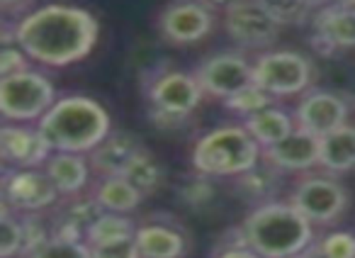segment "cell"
<instances>
[{"label":"cell","instance_id":"obj_16","mask_svg":"<svg viewBox=\"0 0 355 258\" xmlns=\"http://www.w3.org/2000/svg\"><path fill=\"white\" fill-rule=\"evenodd\" d=\"M314 42L321 54H334L336 49L355 46V10L353 8L324 6L314 15Z\"/></svg>","mask_w":355,"mask_h":258},{"label":"cell","instance_id":"obj_31","mask_svg":"<svg viewBox=\"0 0 355 258\" xmlns=\"http://www.w3.org/2000/svg\"><path fill=\"white\" fill-rule=\"evenodd\" d=\"M22 217V227H25V243H22V253L20 256L30 258L32 253L37 251L40 246H44L46 241L51 239V234L44 229V224L35 217V214H20Z\"/></svg>","mask_w":355,"mask_h":258},{"label":"cell","instance_id":"obj_8","mask_svg":"<svg viewBox=\"0 0 355 258\" xmlns=\"http://www.w3.org/2000/svg\"><path fill=\"white\" fill-rule=\"evenodd\" d=\"M290 203L311 224H331L348 207V190L334 178L311 175V178H304L297 183Z\"/></svg>","mask_w":355,"mask_h":258},{"label":"cell","instance_id":"obj_15","mask_svg":"<svg viewBox=\"0 0 355 258\" xmlns=\"http://www.w3.org/2000/svg\"><path fill=\"white\" fill-rule=\"evenodd\" d=\"M321 159V137L297 127L280 144L263 149V161L277 171H306L319 166Z\"/></svg>","mask_w":355,"mask_h":258},{"label":"cell","instance_id":"obj_7","mask_svg":"<svg viewBox=\"0 0 355 258\" xmlns=\"http://www.w3.org/2000/svg\"><path fill=\"white\" fill-rule=\"evenodd\" d=\"M224 32L246 49H266L277 40L280 25L268 15L261 0H234L224 10Z\"/></svg>","mask_w":355,"mask_h":258},{"label":"cell","instance_id":"obj_36","mask_svg":"<svg viewBox=\"0 0 355 258\" xmlns=\"http://www.w3.org/2000/svg\"><path fill=\"white\" fill-rule=\"evenodd\" d=\"M202 3L209 8V10H212V8H224V10H227V8L232 6L234 0H202Z\"/></svg>","mask_w":355,"mask_h":258},{"label":"cell","instance_id":"obj_11","mask_svg":"<svg viewBox=\"0 0 355 258\" xmlns=\"http://www.w3.org/2000/svg\"><path fill=\"white\" fill-rule=\"evenodd\" d=\"M205 90L198 83V78L183 71H168L161 74L148 88V100H151L153 112L168 114L173 119L188 117L202 100Z\"/></svg>","mask_w":355,"mask_h":258},{"label":"cell","instance_id":"obj_14","mask_svg":"<svg viewBox=\"0 0 355 258\" xmlns=\"http://www.w3.org/2000/svg\"><path fill=\"white\" fill-rule=\"evenodd\" d=\"M295 122L311 135L326 137L334 129L348 124V103L329 90H309L297 105Z\"/></svg>","mask_w":355,"mask_h":258},{"label":"cell","instance_id":"obj_40","mask_svg":"<svg viewBox=\"0 0 355 258\" xmlns=\"http://www.w3.org/2000/svg\"><path fill=\"white\" fill-rule=\"evenodd\" d=\"M17 3H22V0H0V6L6 8V10H8V8H12V6H17Z\"/></svg>","mask_w":355,"mask_h":258},{"label":"cell","instance_id":"obj_28","mask_svg":"<svg viewBox=\"0 0 355 258\" xmlns=\"http://www.w3.org/2000/svg\"><path fill=\"white\" fill-rule=\"evenodd\" d=\"M30 258H93V248L88 246V241L51 237L49 241L37 248Z\"/></svg>","mask_w":355,"mask_h":258},{"label":"cell","instance_id":"obj_17","mask_svg":"<svg viewBox=\"0 0 355 258\" xmlns=\"http://www.w3.org/2000/svg\"><path fill=\"white\" fill-rule=\"evenodd\" d=\"M144 151L141 141L127 132H110L98 146L88 154V161L100 175H122L127 166Z\"/></svg>","mask_w":355,"mask_h":258},{"label":"cell","instance_id":"obj_5","mask_svg":"<svg viewBox=\"0 0 355 258\" xmlns=\"http://www.w3.org/2000/svg\"><path fill=\"white\" fill-rule=\"evenodd\" d=\"M56 103L54 83L44 74L20 71L0 78V114L6 122L42 119Z\"/></svg>","mask_w":355,"mask_h":258},{"label":"cell","instance_id":"obj_18","mask_svg":"<svg viewBox=\"0 0 355 258\" xmlns=\"http://www.w3.org/2000/svg\"><path fill=\"white\" fill-rule=\"evenodd\" d=\"M59 195L71 198L78 195L85 188L90 175V161L85 154H73V151H51L46 164L42 166Z\"/></svg>","mask_w":355,"mask_h":258},{"label":"cell","instance_id":"obj_24","mask_svg":"<svg viewBox=\"0 0 355 258\" xmlns=\"http://www.w3.org/2000/svg\"><path fill=\"white\" fill-rule=\"evenodd\" d=\"M261 6L280 27H302L316 15L306 0H261Z\"/></svg>","mask_w":355,"mask_h":258},{"label":"cell","instance_id":"obj_3","mask_svg":"<svg viewBox=\"0 0 355 258\" xmlns=\"http://www.w3.org/2000/svg\"><path fill=\"white\" fill-rule=\"evenodd\" d=\"M110 114L88 95H69L40 119V132L54 151H73L88 156L112 132Z\"/></svg>","mask_w":355,"mask_h":258},{"label":"cell","instance_id":"obj_37","mask_svg":"<svg viewBox=\"0 0 355 258\" xmlns=\"http://www.w3.org/2000/svg\"><path fill=\"white\" fill-rule=\"evenodd\" d=\"M326 6H336V8H355V0H329Z\"/></svg>","mask_w":355,"mask_h":258},{"label":"cell","instance_id":"obj_2","mask_svg":"<svg viewBox=\"0 0 355 258\" xmlns=\"http://www.w3.org/2000/svg\"><path fill=\"white\" fill-rule=\"evenodd\" d=\"M311 227L314 224L292 203L268 200L246 214L241 234L246 239V246H251L263 258H290L311 246L314 241Z\"/></svg>","mask_w":355,"mask_h":258},{"label":"cell","instance_id":"obj_20","mask_svg":"<svg viewBox=\"0 0 355 258\" xmlns=\"http://www.w3.org/2000/svg\"><path fill=\"white\" fill-rule=\"evenodd\" d=\"M134 239L141 258H183L185 253L183 234L163 224H144Z\"/></svg>","mask_w":355,"mask_h":258},{"label":"cell","instance_id":"obj_41","mask_svg":"<svg viewBox=\"0 0 355 258\" xmlns=\"http://www.w3.org/2000/svg\"><path fill=\"white\" fill-rule=\"evenodd\" d=\"M353 10H355V8H353Z\"/></svg>","mask_w":355,"mask_h":258},{"label":"cell","instance_id":"obj_29","mask_svg":"<svg viewBox=\"0 0 355 258\" xmlns=\"http://www.w3.org/2000/svg\"><path fill=\"white\" fill-rule=\"evenodd\" d=\"M314 248L321 258H355V237L350 232H331Z\"/></svg>","mask_w":355,"mask_h":258},{"label":"cell","instance_id":"obj_38","mask_svg":"<svg viewBox=\"0 0 355 258\" xmlns=\"http://www.w3.org/2000/svg\"><path fill=\"white\" fill-rule=\"evenodd\" d=\"M290 258H321L319 253H316V248L314 246H309L306 251H302V253H297V256H290Z\"/></svg>","mask_w":355,"mask_h":258},{"label":"cell","instance_id":"obj_35","mask_svg":"<svg viewBox=\"0 0 355 258\" xmlns=\"http://www.w3.org/2000/svg\"><path fill=\"white\" fill-rule=\"evenodd\" d=\"M217 258H263L261 253H256L251 246L241 243V246H227Z\"/></svg>","mask_w":355,"mask_h":258},{"label":"cell","instance_id":"obj_22","mask_svg":"<svg viewBox=\"0 0 355 258\" xmlns=\"http://www.w3.org/2000/svg\"><path fill=\"white\" fill-rule=\"evenodd\" d=\"M93 198L98 200V205L105 212L127 214L139 207V203L144 200V193L137 185L129 183L124 175H105L95 185Z\"/></svg>","mask_w":355,"mask_h":258},{"label":"cell","instance_id":"obj_32","mask_svg":"<svg viewBox=\"0 0 355 258\" xmlns=\"http://www.w3.org/2000/svg\"><path fill=\"white\" fill-rule=\"evenodd\" d=\"M27 59H30V56H27L17 44H6L3 51H0V78L20 74V71H27Z\"/></svg>","mask_w":355,"mask_h":258},{"label":"cell","instance_id":"obj_6","mask_svg":"<svg viewBox=\"0 0 355 258\" xmlns=\"http://www.w3.org/2000/svg\"><path fill=\"white\" fill-rule=\"evenodd\" d=\"M253 80L272 98H287L309 88L311 64L297 51H268L253 61Z\"/></svg>","mask_w":355,"mask_h":258},{"label":"cell","instance_id":"obj_26","mask_svg":"<svg viewBox=\"0 0 355 258\" xmlns=\"http://www.w3.org/2000/svg\"><path fill=\"white\" fill-rule=\"evenodd\" d=\"M122 175L132 185H137V188L141 190L144 195H148V193H153V190H156L158 185H161L163 169L158 166V161H153L151 154H148V151L144 149L141 154H139L137 159H134L132 164L127 166V171H124Z\"/></svg>","mask_w":355,"mask_h":258},{"label":"cell","instance_id":"obj_13","mask_svg":"<svg viewBox=\"0 0 355 258\" xmlns=\"http://www.w3.org/2000/svg\"><path fill=\"white\" fill-rule=\"evenodd\" d=\"M49 141L40 127H22L20 122H6L0 127V156L10 169H40L51 156Z\"/></svg>","mask_w":355,"mask_h":258},{"label":"cell","instance_id":"obj_30","mask_svg":"<svg viewBox=\"0 0 355 258\" xmlns=\"http://www.w3.org/2000/svg\"><path fill=\"white\" fill-rule=\"evenodd\" d=\"M266 164V161H263ZM275 171L270 164L266 166H256V169H251L248 173L239 175V183L243 185V190H246L248 195H253V198H266V195H270V190H275L272 185H275Z\"/></svg>","mask_w":355,"mask_h":258},{"label":"cell","instance_id":"obj_33","mask_svg":"<svg viewBox=\"0 0 355 258\" xmlns=\"http://www.w3.org/2000/svg\"><path fill=\"white\" fill-rule=\"evenodd\" d=\"M93 258H141L137 246V239H124V241L105 243V246H90Z\"/></svg>","mask_w":355,"mask_h":258},{"label":"cell","instance_id":"obj_34","mask_svg":"<svg viewBox=\"0 0 355 258\" xmlns=\"http://www.w3.org/2000/svg\"><path fill=\"white\" fill-rule=\"evenodd\" d=\"M209 195H212V188H209L207 183H202V180H195V183H190L188 188H183V198L193 205L205 203Z\"/></svg>","mask_w":355,"mask_h":258},{"label":"cell","instance_id":"obj_1","mask_svg":"<svg viewBox=\"0 0 355 258\" xmlns=\"http://www.w3.org/2000/svg\"><path fill=\"white\" fill-rule=\"evenodd\" d=\"M100 25L85 8L49 3L25 15L12 30L15 44L32 61L51 69L78 64L93 51Z\"/></svg>","mask_w":355,"mask_h":258},{"label":"cell","instance_id":"obj_21","mask_svg":"<svg viewBox=\"0 0 355 258\" xmlns=\"http://www.w3.org/2000/svg\"><path fill=\"white\" fill-rule=\"evenodd\" d=\"M319 166L331 173L355 171V127L343 124L331 135L321 137V159Z\"/></svg>","mask_w":355,"mask_h":258},{"label":"cell","instance_id":"obj_23","mask_svg":"<svg viewBox=\"0 0 355 258\" xmlns=\"http://www.w3.org/2000/svg\"><path fill=\"white\" fill-rule=\"evenodd\" d=\"M134 237H137V224L117 212H103L85 232L88 246H105V243L124 241V239Z\"/></svg>","mask_w":355,"mask_h":258},{"label":"cell","instance_id":"obj_9","mask_svg":"<svg viewBox=\"0 0 355 258\" xmlns=\"http://www.w3.org/2000/svg\"><path fill=\"white\" fill-rule=\"evenodd\" d=\"M59 190L49 175L40 169H10L3 171V203L10 205L17 214H35L51 207Z\"/></svg>","mask_w":355,"mask_h":258},{"label":"cell","instance_id":"obj_19","mask_svg":"<svg viewBox=\"0 0 355 258\" xmlns=\"http://www.w3.org/2000/svg\"><path fill=\"white\" fill-rule=\"evenodd\" d=\"M243 127L251 132V137L263 149H270V146L280 144L282 139H287V137L295 132L297 122L282 108L270 105V108L261 110V112L243 119Z\"/></svg>","mask_w":355,"mask_h":258},{"label":"cell","instance_id":"obj_39","mask_svg":"<svg viewBox=\"0 0 355 258\" xmlns=\"http://www.w3.org/2000/svg\"><path fill=\"white\" fill-rule=\"evenodd\" d=\"M306 3H309V6H311V8H314V10H316V8H324L326 3H329V0H306Z\"/></svg>","mask_w":355,"mask_h":258},{"label":"cell","instance_id":"obj_4","mask_svg":"<svg viewBox=\"0 0 355 258\" xmlns=\"http://www.w3.org/2000/svg\"><path fill=\"white\" fill-rule=\"evenodd\" d=\"M263 159V146L243 124H224L212 129L193 149V169L207 178H239L256 169Z\"/></svg>","mask_w":355,"mask_h":258},{"label":"cell","instance_id":"obj_12","mask_svg":"<svg viewBox=\"0 0 355 258\" xmlns=\"http://www.w3.org/2000/svg\"><path fill=\"white\" fill-rule=\"evenodd\" d=\"M214 25V15L202 0H173L161 10L158 27L171 44H195L205 40Z\"/></svg>","mask_w":355,"mask_h":258},{"label":"cell","instance_id":"obj_27","mask_svg":"<svg viewBox=\"0 0 355 258\" xmlns=\"http://www.w3.org/2000/svg\"><path fill=\"white\" fill-rule=\"evenodd\" d=\"M222 103L232 114H239V117L246 119V117H251V114L275 105V98H272L268 90H263L258 83H253V85H248V88L239 90V93L232 95V98L222 100Z\"/></svg>","mask_w":355,"mask_h":258},{"label":"cell","instance_id":"obj_25","mask_svg":"<svg viewBox=\"0 0 355 258\" xmlns=\"http://www.w3.org/2000/svg\"><path fill=\"white\" fill-rule=\"evenodd\" d=\"M22 243H25V227H22V217L3 203L0 207V258H15L22 253Z\"/></svg>","mask_w":355,"mask_h":258},{"label":"cell","instance_id":"obj_10","mask_svg":"<svg viewBox=\"0 0 355 258\" xmlns=\"http://www.w3.org/2000/svg\"><path fill=\"white\" fill-rule=\"evenodd\" d=\"M195 78L202 85L207 95H214L219 100H227L236 95L239 90L253 85V64L241 54H214L205 59L202 64L195 69Z\"/></svg>","mask_w":355,"mask_h":258}]
</instances>
